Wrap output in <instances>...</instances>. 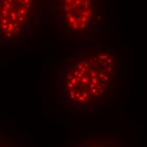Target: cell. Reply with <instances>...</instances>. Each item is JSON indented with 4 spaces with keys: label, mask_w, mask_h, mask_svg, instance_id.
<instances>
[{
    "label": "cell",
    "mask_w": 147,
    "mask_h": 147,
    "mask_svg": "<svg viewBox=\"0 0 147 147\" xmlns=\"http://www.w3.org/2000/svg\"><path fill=\"white\" fill-rule=\"evenodd\" d=\"M118 82L115 54L97 44L86 45L61 64L57 88L69 110L92 113L113 96Z\"/></svg>",
    "instance_id": "1"
},
{
    "label": "cell",
    "mask_w": 147,
    "mask_h": 147,
    "mask_svg": "<svg viewBox=\"0 0 147 147\" xmlns=\"http://www.w3.org/2000/svg\"><path fill=\"white\" fill-rule=\"evenodd\" d=\"M49 20L64 38L80 46L97 44L102 0H50Z\"/></svg>",
    "instance_id": "2"
},
{
    "label": "cell",
    "mask_w": 147,
    "mask_h": 147,
    "mask_svg": "<svg viewBox=\"0 0 147 147\" xmlns=\"http://www.w3.org/2000/svg\"><path fill=\"white\" fill-rule=\"evenodd\" d=\"M50 0H0V47L20 45L49 20Z\"/></svg>",
    "instance_id": "3"
},
{
    "label": "cell",
    "mask_w": 147,
    "mask_h": 147,
    "mask_svg": "<svg viewBox=\"0 0 147 147\" xmlns=\"http://www.w3.org/2000/svg\"><path fill=\"white\" fill-rule=\"evenodd\" d=\"M75 147H127L113 133L93 134L83 139Z\"/></svg>",
    "instance_id": "4"
},
{
    "label": "cell",
    "mask_w": 147,
    "mask_h": 147,
    "mask_svg": "<svg viewBox=\"0 0 147 147\" xmlns=\"http://www.w3.org/2000/svg\"><path fill=\"white\" fill-rule=\"evenodd\" d=\"M0 147H22L9 137L0 134Z\"/></svg>",
    "instance_id": "5"
}]
</instances>
